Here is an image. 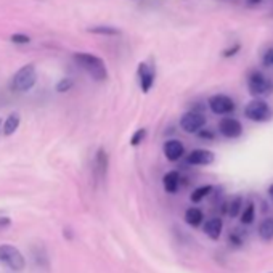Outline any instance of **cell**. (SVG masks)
<instances>
[{"instance_id":"15","label":"cell","mask_w":273,"mask_h":273,"mask_svg":"<svg viewBox=\"0 0 273 273\" xmlns=\"http://www.w3.org/2000/svg\"><path fill=\"white\" fill-rule=\"evenodd\" d=\"M204 215H203V211L201 209H196V207H191L185 212V222L191 227H198L201 225V222H203Z\"/></svg>"},{"instance_id":"10","label":"cell","mask_w":273,"mask_h":273,"mask_svg":"<svg viewBox=\"0 0 273 273\" xmlns=\"http://www.w3.org/2000/svg\"><path fill=\"white\" fill-rule=\"evenodd\" d=\"M138 79H140V89L143 93H148L154 84V71L148 66L146 63L138 64Z\"/></svg>"},{"instance_id":"4","label":"cell","mask_w":273,"mask_h":273,"mask_svg":"<svg viewBox=\"0 0 273 273\" xmlns=\"http://www.w3.org/2000/svg\"><path fill=\"white\" fill-rule=\"evenodd\" d=\"M0 262L15 272L23 270L26 265L23 254L19 253L18 248L11 246V244H2L0 246Z\"/></svg>"},{"instance_id":"2","label":"cell","mask_w":273,"mask_h":273,"mask_svg":"<svg viewBox=\"0 0 273 273\" xmlns=\"http://www.w3.org/2000/svg\"><path fill=\"white\" fill-rule=\"evenodd\" d=\"M35 81H37V71H35L34 64H24L23 68H19L15 76L11 79V89L15 92H27L31 90Z\"/></svg>"},{"instance_id":"8","label":"cell","mask_w":273,"mask_h":273,"mask_svg":"<svg viewBox=\"0 0 273 273\" xmlns=\"http://www.w3.org/2000/svg\"><path fill=\"white\" fill-rule=\"evenodd\" d=\"M219 131L222 135L227 136V138H238L243 134V126L238 119L224 118L219 122Z\"/></svg>"},{"instance_id":"3","label":"cell","mask_w":273,"mask_h":273,"mask_svg":"<svg viewBox=\"0 0 273 273\" xmlns=\"http://www.w3.org/2000/svg\"><path fill=\"white\" fill-rule=\"evenodd\" d=\"M244 116L254 122H267L273 118V110L264 100H253L244 108Z\"/></svg>"},{"instance_id":"18","label":"cell","mask_w":273,"mask_h":273,"mask_svg":"<svg viewBox=\"0 0 273 273\" xmlns=\"http://www.w3.org/2000/svg\"><path fill=\"white\" fill-rule=\"evenodd\" d=\"M92 34H98V35H118L119 29L113 26H92L87 29Z\"/></svg>"},{"instance_id":"5","label":"cell","mask_w":273,"mask_h":273,"mask_svg":"<svg viewBox=\"0 0 273 273\" xmlns=\"http://www.w3.org/2000/svg\"><path fill=\"white\" fill-rule=\"evenodd\" d=\"M248 89H249L251 95H254V97L269 95V93L273 92V82L269 77H265L262 73L254 71L248 79Z\"/></svg>"},{"instance_id":"24","label":"cell","mask_w":273,"mask_h":273,"mask_svg":"<svg viewBox=\"0 0 273 273\" xmlns=\"http://www.w3.org/2000/svg\"><path fill=\"white\" fill-rule=\"evenodd\" d=\"M10 40L13 44H19V45H24V44H29L31 42V37L29 35H24V34H13Z\"/></svg>"},{"instance_id":"25","label":"cell","mask_w":273,"mask_h":273,"mask_svg":"<svg viewBox=\"0 0 273 273\" xmlns=\"http://www.w3.org/2000/svg\"><path fill=\"white\" fill-rule=\"evenodd\" d=\"M241 50V44H235V45H232L230 48H225L224 52H222V55L225 56V58H232V56H235L236 53H238Z\"/></svg>"},{"instance_id":"6","label":"cell","mask_w":273,"mask_h":273,"mask_svg":"<svg viewBox=\"0 0 273 273\" xmlns=\"http://www.w3.org/2000/svg\"><path fill=\"white\" fill-rule=\"evenodd\" d=\"M206 126V118L204 114L198 111H188L180 118V127L186 134H196Z\"/></svg>"},{"instance_id":"12","label":"cell","mask_w":273,"mask_h":273,"mask_svg":"<svg viewBox=\"0 0 273 273\" xmlns=\"http://www.w3.org/2000/svg\"><path fill=\"white\" fill-rule=\"evenodd\" d=\"M162 183H164V190L167 193H177L178 185H180V174H178L177 170L167 172L162 178Z\"/></svg>"},{"instance_id":"13","label":"cell","mask_w":273,"mask_h":273,"mask_svg":"<svg viewBox=\"0 0 273 273\" xmlns=\"http://www.w3.org/2000/svg\"><path fill=\"white\" fill-rule=\"evenodd\" d=\"M204 233L209 236L211 240H219L220 233H222V220L217 217L207 220L206 225H204Z\"/></svg>"},{"instance_id":"23","label":"cell","mask_w":273,"mask_h":273,"mask_svg":"<svg viewBox=\"0 0 273 273\" xmlns=\"http://www.w3.org/2000/svg\"><path fill=\"white\" fill-rule=\"evenodd\" d=\"M145 136H146V131L145 129H138L132 136H131V145L132 146H138L140 143L145 140Z\"/></svg>"},{"instance_id":"16","label":"cell","mask_w":273,"mask_h":273,"mask_svg":"<svg viewBox=\"0 0 273 273\" xmlns=\"http://www.w3.org/2000/svg\"><path fill=\"white\" fill-rule=\"evenodd\" d=\"M259 235L262 240H272L273 238V219H265L261 227H259Z\"/></svg>"},{"instance_id":"32","label":"cell","mask_w":273,"mask_h":273,"mask_svg":"<svg viewBox=\"0 0 273 273\" xmlns=\"http://www.w3.org/2000/svg\"><path fill=\"white\" fill-rule=\"evenodd\" d=\"M0 126H2V119H0Z\"/></svg>"},{"instance_id":"14","label":"cell","mask_w":273,"mask_h":273,"mask_svg":"<svg viewBox=\"0 0 273 273\" xmlns=\"http://www.w3.org/2000/svg\"><path fill=\"white\" fill-rule=\"evenodd\" d=\"M19 122H21V118L18 113H11L8 118L5 119L3 122V135L5 136H10L13 135L19 127Z\"/></svg>"},{"instance_id":"19","label":"cell","mask_w":273,"mask_h":273,"mask_svg":"<svg viewBox=\"0 0 273 273\" xmlns=\"http://www.w3.org/2000/svg\"><path fill=\"white\" fill-rule=\"evenodd\" d=\"M106 169H108V154L103 148H100L97 153V170L100 172V175L103 177L106 174Z\"/></svg>"},{"instance_id":"11","label":"cell","mask_w":273,"mask_h":273,"mask_svg":"<svg viewBox=\"0 0 273 273\" xmlns=\"http://www.w3.org/2000/svg\"><path fill=\"white\" fill-rule=\"evenodd\" d=\"M164 156L167 157V161L175 162L185 154V146L180 140H167L164 143Z\"/></svg>"},{"instance_id":"26","label":"cell","mask_w":273,"mask_h":273,"mask_svg":"<svg viewBox=\"0 0 273 273\" xmlns=\"http://www.w3.org/2000/svg\"><path fill=\"white\" fill-rule=\"evenodd\" d=\"M199 135V138H204V140H214L215 135L212 131H209V129H201V131L196 132Z\"/></svg>"},{"instance_id":"1","label":"cell","mask_w":273,"mask_h":273,"mask_svg":"<svg viewBox=\"0 0 273 273\" xmlns=\"http://www.w3.org/2000/svg\"><path fill=\"white\" fill-rule=\"evenodd\" d=\"M73 58L79 66H81L89 76H92L93 79H95V81H106L108 79L106 64L102 58H100V56L81 52V53H74Z\"/></svg>"},{"instance_id":"17","label":"cell","mask_w":273,"mask_h":273,"mask_svg":"<svg viewBox=\"0 0 273 273\" xmlns=\"http://www.w3.org/2000/svg\"><path fill=\"white\" fill-rule=\"evenodd\" d=\"M212 191V186L211 185H203V186H199V188H196L195 191L191 193V196L190 199L193 201V203H201L209 193Z\"/></svg>"},{"instance_id":"21","label":"cell","mask_w":273,"mask_h":273,"mask_svg":"<svg viewBox=\"0 0 273 273\" xmlns=\"http://www.w3.org/2000/svg\"><path fill=\"white\" fill-rule=\"evenodd\" d=\"M254 217H256V207H254V204H249L241 214V224H244V225L253 224Z\"/></svg>"},{"instance_id":"9","label":"cell","mask_w":273,"mask_h":273,"mask_svg":"<svg viewBox=\"0 0 273 273\" xmlns=\"http://www.w3.org/2000/svg\"><path fill=\"white\" fill-rule=\"evenodd\" d=\"M214 159H215V154L204 148L193 149V151L186 156V162L191 164V166H209V164L214 162Z\"/></svg>"},{"instance_id":"31","label":"cell","mask_w":273,"mask_h":273,"mask_svg":"<svg viewBox=\"0 0 273 273\" xmlns=\"http://www.w3.org/2000/svg\"><path fill=\"white\" fill-rule=\"evenodd\" d=\"M248 2H249L251 5H256V3H259V2H262V0H248Z\"/></svg>"},{"instance_id":"20","label":"cell","mask_w":273,"mask_h":273,"mask_svg":"<svg viewBox=\"0 0 273 273\" xmlns=\"http://www.w3.org/2000/svg\"><path fill=\"white\" fill-rule=\"evenodd\" d=\"M241 204H243V199H241V196H236V198H233L232 201H230V204L227 206V212H228V215L230 217H236V215L240 214V211H241Z\"/></svg>"},{"instance_id":"22","label":"cell","mask_w":273,"mask_h":273,"mask_svg":"<svg viewBox=\"0 0 273 273\" xmlns=\"http://www.w3.org/2000/svg\"><path fill=\"white\" fill-rule=\"evenodd\" d=\"M73 85H74L73 79H71V77H64V79H61L58 84H56V92H58V93L69 92L71 89H73Z\"/></svg>"},{"instance_id":"30","label":"cell","mask_w":273,"mask_h":273,"mask_svg":"<svg viewBox=\"0 0 273 273\" xmlns=\"http://www.w3.org/2000/svg\"><path fill=\"white\" fill-rule=\"evenodd\" d=\"M269 195H270V198L273 199V185H270V188H269Z\"/></svg>"},{"instance_id":"29","label":"cell","mask_w":273,"mask_h":273,"mask_svg":"<svg viewBox=\"0 0 273 273\" xmlns=\"http://www.w3.org/2000/svg\"><path fill=\"white\" fill-rule=\"evenodd\" d=\"M232 238V243H235V244H241L243 243V240H241V236H236V235H232L230 236Z\"/></svg>"},{"instance_id":"28","label":"cell","mask_w":273,"mask_h":273,"mask_svg":"<svg viewBox=\"0 0 273 273\" xmlns=\"http://www.w3.org/2000/svg\"><path fill=\"white\" fill-rule=\"evenodd\" d=\"M11 224V220L8 217H0V228H5V227H8Z\"/></svg>"},{"instance_id":"27","label":"cell","mask_w":273,"mask_h":273,"mask_svg":"<svg viewBox=\"0 0 273 273\" xmlns=\"http://www.w3.org/2000/svg\"><path fill=\"white\" fill-rule=\"evenodd\" d=\"M264 66H273V50H269L264 55Z\"/></svg>"},{"instance_id":"7","label":"cell","mask_w":273,"mask_h":273,"mask_svg":"<svg viewBox=\"0 0 273 273\" xmlns=\"http://www.w3.org/2000/svg\"><path fill=\"white\" fill-rule=\"evenodd\" d=\"M209 108L214 114H228L235 110V102L228 95H214L209 98Z\"/></svg>"}]
</instances>
